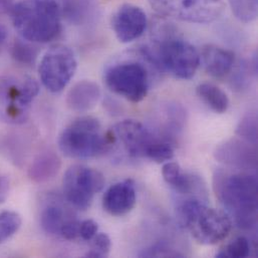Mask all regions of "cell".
Masks as SVG:
<instances>
[{
  "mask_svg": "<svg viewBox=\"0 0 258 258\" xmlns=\"http://www.w3.org/2000/svg\"><path fill=\"white\" fill-rule=\"evenodd\" d=\"M78 69L75 52L64 44L51 46L42 56L38 73L43 87L50 93L63 91Z\"/></svg>",
  "mask_w": 258,
  "mask_h": 258,
  "instance_id": "9",
  "label": "cell"
},
{
  "mask_svg": "<svg viewBox=\"0 0 258 258\" xmlns=\"http://www.w3.org/2000/svg\"><path fill=\"white\" fill-rule=\"evenodd\" d=\"M174 157L173 146L166 141L156 139L148 148L145 154V158L161 164L170 161Z\"/></svg>",
  "mask_w": 258,
  "mask_h": 258,
  "instance_id": "25",
  "label": "cell"
},
{
  "mask_svg": "<svg viewBox=\"0 0 258 258\" xmlns=\"http://www.w3.org/2000/svg\"><path fill=\"white\" fill-rule=\"evenodd\" d=\"M197 95L203 103L216 114L227 112L230 102L224 91L211 83H203L197 87Z\"/></svg>",
  "mask_w": 258,
  "mask_h": 258,
  "instance_id": "20",
  "label": "cell"
},
{
  "mask_svg": "<svg viewBox=\"0 0 258 258\" xmlns=\"http://www.w3.org/2000/svg\"><path fill=\"white\" fill-rule=\"evenodd\" d=\"M251 246L249 240L244 236H239L232 240L226 247L216 254V257L244 258L249 256Z\"/></svg>",
  "mask_w": 258,
  "mask_h": 258,
  "instance_id": "26",
  "label": "cell"
},
{
  "mask_svg": "<svg viewBox=\"0 0 258 258\" xmlns=\"http://www.w3.org/2000/svg\"><path fill=\"white\" fill-rule=\"evenodd\" d=\"M101 96V88L97 83L84 80L73 86L67 95L66 102L71 111L86 113L97 106Z\"/></svg>",
  "mask_w": 258,
  "mask_h": 258,
  "instance_id": "16",
  "label": "cell"
},
{
  "mask_svg": "<svg viewBox=\"0 0 258 258\" xmlns=\"http://www.w3.org/2000/svg\"><path fill=\"white\" fill-rule=\"evenodd\" d=\"M74 216L58 203L47 204L40 213L39 222L42 230L50 235H59L62 225Z\"/></svg>",
  "mask_w": 258,
  "mask_h": 258,
  "instance_id": "19",
  "label": "cell"
},
{
  "mask_svg": "<svg viewBox=\"0 0 258 258\" xmlns=\"http://www.w3.org/2000/svg\"><path fill=\"white\" fill-rule=\"evenodd\" d=\"M22 224L21 216L14 211L0 212V244L18 232Z\"/></svg>",
  "mask_w": 258,
  "mask_h": 258,
  "instance_id": "22",
  "label": "cell"
},
{
  "mask_svg": "<svg viewBox=\"0 0 258 258\" xmlns=\"http://www.w3.org/2000/svg\"><path fill=\"white\" fill-rule=\"evenodd\" d=\"M216 196L234 217L238 227L252 229L257 223V179L246 172L217 171L213 178Z\"/></svg>",
  "mask_w": 258,
  "mask_h": 258,
  "instance_id": "1",
  "label": "cell"
},
{
  "mask_svg": "<svg viewBox=\"0 0 258 258\" xmlns=\"http://www.w3.org/2000/svg\"><path fill=\"white\" fill-rule=\"evenodd\" d=\"M256 145L243 140L231 139L218 146L214 152L215 159L224 165L239 170L255 169L257 165Z\"/></svg>",
  "mask_w": 258,
  "mask_h": 258,
  "instance_id": "13",
  "label": "cell"
},
{
  "mask_svg": "<svg viewBox=\"0 0 258 258\" xmlns=\"http://www.w3.org/2000/svg\"><path fill=\"white\" fill-rule=\"evenodd\" d=\"M14 5L15 4H14L13 0H0V10L1 11L11 13Z\"/></svg>",
  "mask_w": 258,
  "mask_h": 258,
  "instance_id": "33",
  "label": "cell"
},
{
  "mask_svg": "<svg viewBox=\"0 0 258 258\" xmlns=\"http://www.w3.org/2000/svg\"><path fill=\"white\" fill-rule=\"evenodd\" d=\"M176 209L179 224L189 229L200 244H216L224 240L231 231L232 221L229 215L224 211L208 207L202 197H187Z\"/></svg>",
  "mask_w": 258,
  "mask_h": 258,
  "instance_id": "3",
  "label": "cell"
},
{
  "mask_svg": "<svg viewBox=\"0 0 258 258\" xmlns=\"http://www.w3.org/2000/svg\"><path fill=\"white\" fill-rule=\"evenodd\" d=\"M140 256L142 257H182L183 254L175 250V248L171 247L169 244L165 242H161L144 250L142 253H140Z\"/></svg>",
  "mask_w": 258,
  "mask_h": 258,
  "instance_id": "28",
  "label": "cell"
},
{
  "mask_svg": "<svg viewBox=\"0 0 258 258\" xmlns=\"http://www.w3.org/2000/svg\"><path fill=\"white\" fill-rule=\"evenodd\" d=\"M80 225L81 222L76 218L69 219L61 227L59 236L66 240H75L80 237Z\"/></svg>",
  "mask_w": 258,
  "mask_h": 258,
  "instance_id": "30",
  "label": "cell"
},
{
  "mask_svg": "<svg viewBox=\"0 0 258 258\" xmlns=\"http://www.w3.org/2000/svg\"><path fill=\"white\" fill-rule=\"evenodd\" d=\"M236 135L243 141L252 145L257 144V116L254 112L245 114L239 121L236 130Z\"/></svg>",
  "mask_w": 258,
  "mask_h": 258,
  "instance_id": "24",
  "label": "cell"
},
{
  "mask_svg": "<svg viewBox=\"0 0 258 258\" xmlns=\"http://www.w3.org/2000/svg\"><path fill=\"white\" fill-rule=\"evenodd\" d=\"M160 14L190 23H209L224 10L222 0H150Z\"/></svg>",
  "mask_w": 258,
  "mask_h": 258,
  "instance_id": "10",
  "label": "cell"
},
{
  "mask_svg": "<svg viewBox=\"0 0 258 258\" xmlns=\"http://www.w3.org/2000/svg\"><path fill=\"white\" fill-rule=\"evenodd\" d=\"M147 22L146 13L142 8L133 4H124L114 14L112 27L121 42L129 43L143 35Z\"/></svg>",
  "mask_w": 258,
  "mask_h": 258,
  "instance_id": "12",
  "label": "cell"
},
{
  "mask_svg": "<svg viewBox=\"0 0 258 258\" xmlns=\"http://www.w3.org/2000/svg\"><path fill=\"white\" fill-rule=\"evenodd\" d=\"M10 14L21 38L32 43L49 42L61 30L62 15L57 0H22Z\"/></svg>",
  "mask_w": 258,
  "mask_h": 258,
  "instance_id": "2",
  "label": "cell"
},
{
  "mask_svg": "<svg viewBox=\"0 0 258 258\" xmlns=\"http://www.w3.org/2000/svg\"><path fill=\"white\" fill-rule=\"evenodd\" d=\"M234 16L241 22L249 23L256 19L258 0H228Z\"/></svg>",
  "mask_w": 258,
  "mask_h": 258,
  "instance_id": "23",
  "label": "cell"
},
{
  "mask_svg": "<svg viewBox=\"0 0 258 258\" xmlns=\"http://www.w3.org/2000/svg\"><path fill=\"white\" fill-rule=\"evenodd\" d=\"M58 147L64 156L79 160L92 159L111 150L100 121L91 116L80 117L62 130Z\"/></svg>",
  "mask_w": 258,
  "mask_h": 258,
  "instance_id": "4",
  "label": "cell"
},
{
  "mask_svg": "<svg viewBox=\"0 0 258 258\" xmlns=\"http://www.w3.org/2000/svg\"><path fill=\"white\" fill-rule=\"evenodd\" d=\"M104 80L113 93L134 104L142 102L147 97L150 88L149 73L146 67L133 60L114 63L107 69Z\"/></svg>",
  "mask_w": 258,
  "mask_h": 258,
  "instance_id": "6",
  "label": "cell"
},
{
  "mask_svg": "<svg viewBox=\"0 0 258 258\" xmlns=\"http://www.w3.org/2000/svg\"><path fill=\"white\" fill-rule=\"evenodd\" d=\"M106 184L105 176L97 169L85 166H71L63 177L62 189L67 201L76 209L88 210L96 194Z\"/></svg>",
  "mask_w": 258,
  "mask_h": 258,
  "instance_id": "7",
  "label": "cell"
},
{
  "mask_svg": "<svg viewBox=\"0 0 258 258\" xmlns=\"http://www.w3.org/2000/svg\"><path fill=\"white\" fill-rule=\"evenodd\" d=\"M112 248V241L108 234L99 233L93 238V242L90 250L86 253V257H107L110 254Z\"/></svg>",
  "mask_w": 258,
  "mask_h": 258,
  "instance_id": "27",
  "label": "cell"
},
{
  "mask_svg": "<svg viewBox=\"0 0 258 258\" xmlns=\"http://www.w3.org/2000/svg\"><path fill=\"white\" fill-rule=\"evenodd\" d=\"M61 167V161L58 155L51 150H45L39 153L31 162L28 168V177L37 184L52 180Z\"/></svg>",
  "mask_w": 258,
  "mask_h": 258,
  "instance_id": "17",
  "label": "cell"
},
{
  "mask_svg": "<svg viewBox=\"0 0 258 258\" xmlns=\"http://www.w3.org/2000/svg\"><path fill=\"white\" fill-rule=\"evenodd\" d=\"M157 58L162 69L180 80H191L201 63L200 52L188 41L167 36L159 43Z\"/></svg>",
  "mask_w": 258,
  "mask_h": 258,
  "instance_id": "8",
  "label": "cell"
},
{
  "mask_svg": "<svg viewBox=\"0 0 258 258\" xmlns=\"http://www.w3.org/2000/svg\"><path fill=\"white\" fill-rule=\"evenodd\" d=\"M38 93L39 86L30 77L0 78V120L9 125L24 123L30 105Z\"/></svg>",
  "mask_w": 258,
  "mask_h": 258,
  "instance_id": "5",
  "label": "cell"
},
{
  "mask_svg": "<svg viewBox=\"0 0 258 258\" xmlns=\"http://www.w3.org/2000/svg\"><path fill=\"white\" fill-rule=\"evenodd\" d=\"M11 57L23 66H33L38 56V49L25 39H16L10 48Z\"/></svg>",
  "mask_w": 258,
  "mask_h": 258,
  "instance_id": "21",
  "label": "cell"
},
{
  "mask_svg": "<svg viewBox=\"0 0 258 258\" xmlns=\"http://www.w3.org/2000/svg\"><path fill=\"white\" fill-rule=\"evenodd\" d=\"M59 6L62 17L76 25L86 24L98 16L95 0H61Z\"/></svg>",
  "mask_w": 258,
  "mask_h": 258,
  "instance_id": "18",
  "label": "cell"
},
{
  "mask_svg": "<svg viewBox=\"0 0 258 258\" xmlns=\"http://www.w3.org/2000/svg\"><path fill=\"white\" fill-rule=\"evenodd\" d=\"M10 191V183L5 175L0 172V204H2L8 197Z\"/></svg>",
  "mask_w": 258,
  "mask_h": 258,
  "instance_id": "32",
  "label": "cell"
},
{
  "mask_svg": "<svg viewBox=\"0 0 258 258\" xmlns=\"http://www.w3.org/2000/svg\"><path fill=\"white\" fill-rule=\"evenodd\" d=\"M6 37H7L6 30H5V28H4L2 25H0V47H1L2 44L4 43Z\"/></svg>",
  "mask_w": 258,
  "mask_h": 258,
  "instance_id": "34",
  "label": "cell"
},
{
  "mask_svg": "<svg viewBox=\"0 0 258 258\" xmlns=\"http://www.w3.org/2000/svg\"><path fill=\"white\" fill-rule=\"evenodd\" d=\"M98 223L93 219H87L81 222L80 237L86 241H91L98 234Z\"/></svg>",
  "mask_w": 258,
  "mask_h": 258,
  "instance_id": "31",
  "label": "cell"
},
{
  "mask_svg": "<svg viewBox=\"0 0 258 258\" xmlns=\"http://www.w3.org/2000/svg\"><path fill=\"white\" fill-rule=\"evenodd\" d=\"M110 148L120 143L131 157H145L150 145L157 139L142 123L124 120L106 133Z\"/></svg>",
  "mask_w": 258,
  "mask_h": 258,
  "instance_id": "11",
  "label": "cell"
},
{
  "mask_svg": "<svg viewBox=\"0 0 258 258\" xmlns=\"http://www.w3.org/2000/svg\"><path fill=\"white\" fill-rule=\"evenodd\" d=\"M200 60L208 75L216 79H222L232 71L235 55L232 51L223 47L207 44L201 50Z\"/></svg>",
  "mask_w": 258,
  "mask_h": 258,
  "instance_id": "15",
  "label": "cell"
},
{
  "mask_svg": "<svg viewBox=\"0 0 258 258\" xmlns=\"http://www.w3.org/2000/svg\"><path fill=\"white\" fill-rule=\"evenodd\" d=\"M137 202L134 180L126 179L115 183L104 194L103 208L112 216L122 217L130 213Z\"/></svg>",
  "mask_w": 258,
  "mask_h": 258,
  "instance_id": "14",
  "label": "cell"
},
{
  "mask_svg": "<svg viewBox=\"0 0 258 258\" xmlns=\"http://www.w3.org/2000/svg\"><path fill=\"white\" fill-rule=\"evenodd\" d=\"M181 167L176 162H167L162 168V176L165 182L172 188L176 186L183 176Z\"/></svg>",
  "mask_w": 258,
  "mask_h": 258,
  "instance_id": "29",
  "label": "cell"
}]
</instances>
